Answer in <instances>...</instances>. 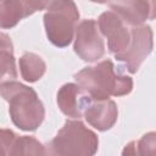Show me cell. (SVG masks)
<instances>
[{
  "mask_svg": "<svg viewBox=\"0 0 156 156\" xmlns=\"http://www.w3.org/2000/svg\"><path fill=\"white\" fill-rule=\"evenodd\" d=\"M44 147L45 156H94L99 149V138L80 119H67Z\"/></svg>",
  "mask_w": 156,
  "mask_h": 156,
  "instance_id": "cell-3",
  "label": "cell"
},
{
  "mask_svg": "<svg viewBox=\"0 0 156 156\" xmlns=\"http://www.w3.org/2000/svg\"><path fill=\"white\" fill-rule=\"evenodd\" d=\"M11 156H45V147L34 136L18 135Z\"/></svg>",
  "mask_w": 156,
  "mask_h": 156,
  "instance_id": "cell-15",
  "label": "cell"
},
{
  "mask_svg": "<svg viewBox=\"0 0 156 156\" xmlns=\"http://www.w3.org/2000/svg\"><path fill=\"white\" fill-rule=\"evenodd\" d=\"M96 23L100 34L107 38V49L111 54H122L128 48L130 43V30L115 12H102Z\"/></svg>",
  "mask_w": 156,
  "mask_h": 156,
  "instance_id": "cell-7",
  "label": "cell"
},
{
  "mask_svg": "<svg viewBox=\"0 0 156 156\" xmlns=\"http://www.w3.org/2000/svg\"><path fill=\"white\" fill-rule=\"evenodd\" d=\"M154 48V33L150 26H138L130 29V43L128 48L118 55L116 60L124 62L129 73H136L143 61L151 54Z\"/></svg>",
  "mask_w": 156,
  "mask_h": 156,
  "instance_id": "cell-5",
  "label": "cell"
},
{
  "mask_svg": "<svg viewBox=\"0 0 156 156\" xmlns=\"http://www.w3.org/2000/svg\"><path fill=\"white\" fill-rule=\"evenodd\" d=\"M20 69L22 78L26 82L34 83L44 76L46 63L39 55L34 52H24L20 57Z\"/></svg>",
  "mask_w": 156,
  "mask_h": 156,
  "instance_id": "cell-13",
  "label": "cell"
},
{
  "mask_svg": "<svg viewBox=\"0 0 156 156\" xmlns=\"http://www.w3.org/2000/svg\"><path fill=\"white\" fill-rule=\"evenodd\" d=\"M74 52L87 62H95L105 55V44L95 20H83L76 28Z\"/></svg>",
  "mask_w": 156,
  "mask_h": 156,
  "instance_id": "cell-6",
  "label": "cell"
},
{
  "mask_svg": "<svg viewBox=\"0 0 156 156\" xmlns=\"http://www.w3.org/2000/svg\"><path fill=\"white\" fill-rule=\"evenodd\" d=\"M122 156H156V133L149 132L139 140L129 141L123 147Z\"/></svg>",
  "mask_w": 156,
  "mask_h": 156,
  "instance_id": "cell-14",
  "label": "cell"
},
{
  "mask_svg": "<svg viewBox=\"0 0 156 156\" xmlns=\"http://www.w3.org/2000/svg\"><path fill=\"white\" fill-rule=\"evenodd\" d=\"M49 1L6 0L0 1V28H13L21 20L46 9Z\"/></svg>",
  "mask_w": 156,
  "mask_h": 156,
  "instance_id": "cell-8",
  "label": "cell"
},
{
  "mask_svg": "<svg viewBox=\"0 0 156 156\" xmlns=\"http://www.w3.org/2000/svg\"><path fill=\"white\" fill-rule=\"evenodd\" d=\"M106 5L126 24H129L132 27L143 26V23L146 20L154 18L155 2L152 1H136V0L110 1Z\"/></svg>",
  "mask_w": 156,
  "mask_h": 156,
  "instance_id": "cell-9",
  "label": "cell"
},
{
  "mask_svg": "<svg viewBox=\"0 0 156 156\" xmlns=\"http://www.w3.org/2000/svg\"><path fill=\"white\" fill-rule=\"evenodd\" d=\"M77 84L91 100H107L110 96H123L133 90V79L116 71L111 60L88 66L74 74Z\"/></svg>",
  "mask_w": 156,
  "mask_h": 156,
  "instance_id": "cell-1",
  "label": "cell"
},
{
  "mask_svg": "<svg viewBox=\"0 0 156 156\" xmlns=\"http://www.w3.org/2000/svg\"><path fill=\"white\" fill-rule=\"evenodd\" d=\"M0 96L9 102V113L17 128L34 132L43 123L45 108L33 88L16 80H7L0 83Z\"/></svg>",
  "mask_w": 156,
  "mask_h": 156,
  "instance_id": "cell-2",
  "label": "cell"
},
{
  "mask_svg": "<svg viewBox=\"0 0 156 156\" xmlns=\"http://www.w3.org/2000/svg\"><path fill=\"white\" fill-rule=\"evenodd\" d=\"M85 121L100 132L111 129L118 117V108L113 100H90L83 112Z\"/></svg>",
  "mask_w": 156,
  "mask_h": 156,
  "instance_id": "cell-10",
  "label": "cell"
},
{
  "mask_svg": "<svg viewBox=\"0 0 156 156\" xmlns=\"http://www.w3.org/2000/svg\"><path fill=\"white\" fill-rule=\"evenodd\" d=\"M90 100L89 95L74 83H66L57 91V105L61 112L72 118L80 119Z\"/></svg>",
  "mask_w": 156,
  "mask_h": 156,
  "instance_id": "cell-11",
  "label": "cell"
},
{
  "mask_svg": "<svg viewBox=\"0 0 156 156\" xmlns=\"http://www.w3.org/2000/svg\"><path fill=\"white\" fill-rule=\"evenodd\" d=\"M78 20L79 11L74 1H49L44 13V27L49 41L57 48L68 46Z\"/></svg>",
  "mask_w": 156,
  "mask_h": 156,
  "instance_id": "cell-4",
  "label": "cell"
},
{
  "mask_svg": "<svg viewBox=\"0 0 156 156\" xmlns=\"http://www.w3.org/2000/svg\"><path fill=\"white\" fill-rule=\"evenodd\" d=\"M17 136L18 134L11 129H0V156H11Z\"/></svg>",
  "mask_w": 156,
  "mask_h": 156,
  "instance_id": "cell-16",
  "label": "cell"
},
{
  "mask_svg": "<svg viewBox=\"0 0 156 156\" xmlns=\"http://www.w3.org/2000/svg\"><path fill=\"white\" fill-rule=\"evenodd\" d=\"M17 78L13 44L10 37L0 32V83Z\"/></svg>",
  "mask_w": 156,
  "mask_h": 156,
  "instance_id": "cell-12",
  "label": "cell"
}]
</instances>
